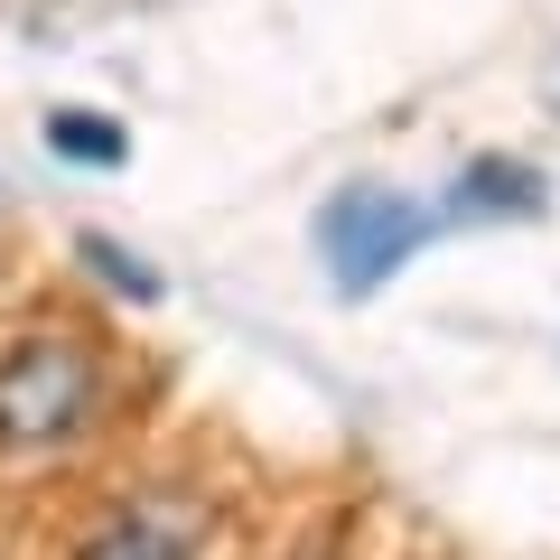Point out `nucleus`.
I'll return each instance as SVG.
<instances>
[{
	"mask_svg": "<svg viewBox=\"0 0 560 560\" xmlns=\"http://www.w3.org/2000/svg\"><path fill=\"white\" fill-rule=\"evenodd\" d=\"M103 420V355L66 327L0 346V458H66Z\"/></svg>",
	"mask_w": 560,
	"mask_h": 560,
	"instance_id": "1",
	"label": "nucleus"
},
{
	"mask_svg": "<svg viewBox=\"0 0 560 560\" xmlns=\"http://www.w3.org/2000/svg\"><path fill=\"white\" fill-rule=\"evenodd\" d=\"M430 234H440V215L420 197H401V187H374V178L337 187L318 206V261H327V280H337L346 300H374L393 271H411V253Z\"/></svg>",
	"mask_w": 560,
	"mask_h": 560,
	"instance_id": "2",
	"label": "nucleus"
},
{
	"mask_svg": "<svg viewBox=\"0 0 560 560\" xmlns=\"http://www.w3.org/2000/svg\"><path fill=\"white\" fill-rule=\"evenodd\" d=\"M215 551V514L197 495H131L75 541V560H206Z\"/></svg>",
	"mask_w": 560,
	"mask_h": 560,
	"instance_id": "3",
	"label": "nucleus"
},
{
	"mask_svg": "<svg viewBox=\"0 0 560 560\" xmlns=\"http://www.w3.org/2000/svg\"><path fill=\"white\" fill-rule=\"evenodd\" d=\"M448 206H458V215H486V224H523V215L551 206V178L523 168V160H467L458 178H448Z\"/></svg>",
	"mask_w": 560,
	"mask_h": 560,
	"instance_id": "4",
	"label": "nucleus"
},
{
	"mask_svg": "<svg viewBox=\"0 0 560 560\" xmlns=\"http://www.w3.org/2000/svg\"><path fill=\"white\" fill-rule=\"evenodd\" d=\"M47 150L66 168H121L131 160V140H121L113 113H47Z\"/></svg>",
	"mask_w": 560,
	"mask_h": 560,
	"instance_id": "5",
	"label": "nucleus"
},
{
	"mask_svg": "<svg viewBox=\"0 0 560 560\" xmlns=\"http://www.w3.org/2000/svg\"><path fill=\"white\" fill-rule=\"evenodd\" d=\"M75 253H84V271H103V280H113L121 300H160V271H150V261H131V253H121V243H103V234H84Z\"/></svg>",
	"mask_w": 560,
	"mask_h": 560,
	"instance_id": "6",
	"label": "nucleus"
},
{
	"mask_svg": "<svg viewBox=\"0 0 560 560\" xmlns=\"http://www.w3.org/2000/svg\"><path fill=\"white\" fill-rule=\"evenodd\" d=\"M551 103H560V57H551Z\"/></svg>",
	"mask_w": 560,
	"mask_h": 560,
	"instance_id": "7",
	"label": "nucleus"
}]
</instances>
